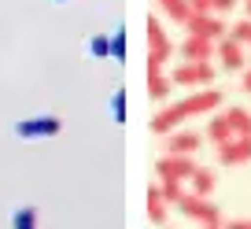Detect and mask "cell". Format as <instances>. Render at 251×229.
Returning a JSON list of instances; mask_svg holds the SVG:
<instances>
[{"label":"cell","instance_id":"cell-1","mask_svg":"<svg viewBox=\"0 0 251 229\" xmlns=\"http://www.w3.org/2000/svg\"><path fill=\"white\" fill-rule=\"evenodd\" d=\"M222 100H226V93H222V89H211V85H207V89H192L185 100L163 103V107L155 111V119H151V133H155V137H166V133H174L185 119L214 115V111L222 107Z\"/></svg>","mask_w":251,"mask_h":229},{"label":"cell","instance_id":"cell-2","mask_svg":"<svg viewBox=\"0 0 251 229\" xmlns=\"http://www.w3.org/2000/svg\"><path fill=\"white\" fill-rule=\"evenodd\" d=\"M174 55V45H170V33L163 30L155 15H148V78L163 74V63Z\"/></svg>","mask_w":251,"mask_h":229},{"label":"cell","instance_id":"cell-3","mask_svg":"<svg viewBox=\"0 0 251 229\" xmlns=\"http://www.w3.org/2000/svg\"><path fill=\"white\" fill-rule=\"evenodd\" d=\"M177 211L185 214V218L200 222V226H218L222 222V211H218V204H211V196H196V192H188V189H185V196L177 200Z\"/></svg>","mask_w":251,"mask_h":229},{"label":"cell","instance_id":"cell-4","mask_svg":"<svg viewBox=\"0 0 251 229\" xmlns=\"http://www.w3.org/2000/svg\"><path fill=\"white\" fill-rule=\"evenodd\" d=\"M174 85H185V89H207L214 85V67L211 63H192V59H181L170 74Z\"/></svg>","mask_w":251,"mask_h":229},{"label":"cell","instance_id":"cell-5","mask_svg":"<svg viewBox=\"0 0 251 229\" xmlns=\"http://www.w3.org/2000/svg\"><path fill=\"white\" fill-rule=\"evenodd\" d=\"M63 129L59 115H30V119L15 122V137L23 141H37V137H55Z\"/></svg>","mask_w":251,"mask_h":229},{"label":"cell","instance_id":"cell-6","mask_svg":"<svg viewBox=\"0 0 251 229\" xmlns=\"http://www.w3.org/2000/svg\"><path fill=\"white\" fill-rule=\"evenodd\" d=\"M214 59H218L222 71L236 74V71H244V67H248V48H244L240 41H233V37H222L218 45H214Z\"/></svg>","mask_w":251,"mask_h":229},{"label":"cell","instance_id":"cell-7","mask_svg":"<svg viewBox=\"0 0 251 229\" xmlns=\"http://www.w3.org/2000/svg\"><path fill=\"white\" fill-rule=\"evenodd\" d=\"M192 170H196L192 155H170V152H166V155L155 163L159 181H188V174H192Z\"/></svg>","mask_w":251,"mask_h":229},{"label":"cell","instance_id":"cell-8","mask_svg":"<svg viewBox=\"0 0 251 229\" xmlns=\"http://www.w3.org/2000/svg\"><path fill=\"white\" fill-rule=\"evenodd\" d=\"M226 30H229V26L222 23V15H214V11H207V15H192L185 23V33H196V37H207V41H222Z\"/></svg>","mask_w":251,"mask_h":229},{"label":"cell","instance_id":"cell-9","mask_svg":"<svg viewBox=\"0 0 251 229\" xmlns=\"http://www.w3.org/2000/svg\"><path fill=\"white\" fill-rule=\"evenodd\" d=\"M218 163L222 166L251 163V137H229L226 144H218Z\"/></svg>","mask_w":251,"mask_h":229},{"label":"cell","instance_id":"cell-10","mask_svg":"<svg viewBox=\"0 0 251 229\" xmlns=\"http://www.w3.org/2000/svg\"><path fill=\"white\" fill-rule=\"evenodd\" d=\"M214 45L218 41H207V37H196V33H185V41H181V59H192V63H211L214 59Z\"/></svg>","mask_w":251,"mask_h":229},{"label":"cell","instance_id":"cell-11","mask_svg":"<svg viewBox=\"0 0 251 229\" xmlns=\"http://www.w3.org/2000/svg\"><path fill=\"white\" fill-rule=\"evenodd\" d=\"M200 144H203V137L192 133V129H174V133H166V152H170V155H192V152H200Z\"/></svg>","mask_w":251,"mask_h":229},{"label":"cell","instance_id":"cell-12","mask_svg":"<svg viewBox=\"0 0 251 229\" xmlns=\"http://www.w3.org/2000/svg\"><path fill=\"white\" fill-rule=\"evenodd\" d=\"M214 185H218V174H214L211 166H196V170L188 174L185 189H188V192H196V196H211Z\"/></svg>","mask_w":251,"mask_h":229},{"label":"cell","instance_id":"cell-13","mask_svg":"<svg viewBox=\"0 0 251 229\" xmlns=\"http://www.w3.org/2000/svg\"><path fill=\"white\" fill-rule=\"evenodd\" d=\"M203 137L214 144V148H218V144H226L229 137H233V126H229L226 111H222V115H211V119H207V129H203Z\"/></svg>","mask_w":251,"mask_h":229},{"label":"cell","instance_id":"cell-14","mask_svg":"<svg viewBox=\"0 0 251 229\" xmlns=\"http://www.w3.org/2000/svg\"><path fill=\"white\" fill-rule=\"evenodd\" d=\"M148 218H151V226H166V218H170V204L163 200L159 185L148 189Z\"/></svg>","mask_w":251,"mask_h":229},{"label":"cell","instance_id":"cell-15","mask_svg":"<svg viewBox=\"0 0 251 229\" xmlns=\"http://www.w3.org/2000/svg\"><path fill=\"white\" fill-rule=\"evenodd\" d=\"M159 8H163V15L170 19V23H177V26H185L188 19L196 15V11H192V4H188V0H155Z\"/></svg>","mask_w":251,"mask_h":229},{"label":"cell","instance_id":"cell-16","mask_svg":"<svg viewBox=\"0 0 251 229\" xmlns=\"http://www.w3.org/2000/svg\"><path fill=\"white\" fill-rule=\"evenodd\" d=\"M226 119L229 126H233V137H251V111L248 107H226Z\"/></svg>","mask_w":251,"mask_h":229},{"label":"cell","instance_id":"cell-17","mask_svg":"<svg viewBox=\"0 0 251 229\" xmlns=\"http://www.w3.org/2000/svg\"><path fill=\"white\" fill-rule=\"evenodd\" d=\"M170 89H174V81L166 78V74H155V78H148V96L155 103H166L170 100Z\"/></svg>","mask_w":251,"mask_h":229},{"label":"cell","instance_id":"cell-18","mask_svg":"<svg viewBox=\"0 0 251 229\" xmlns=\"http://www.w3.org/2000/svg\"><path fill=\"white\" fill-rule=\"evenodd\" d=\"M85 52L93 55V59H111V37H107V33H96V37H89Z\"/></svg>","mask_w":251,"mask_h":229},{"label":"cell","instance_id":"cell-19","mask_svg":"<svg viewBox=\"0 0 251 229\" xmlns=\"http://www.w3.org/2000/svg\"><path fill=\"white\" fill-rule=\"evenodd\" d=\"M11 229H37V207H19L11 214Z\"/></svg>","mask_w":251,"mask_h":229},{"label":"cell","instance_id":"cell-20","mask_svg":"<svg viewBox=\"0 0 251 229\" xmlns=\"http://www.w3.org/2000/svg\"><path fill=\"white\" fill-rule=\"evenodd\" d=\"M226 37H233V41H240L244 48H251V19H240V23H233L226 30Z\"/></svg>","mask_w":251,"mask_h":229},{"label":"cell","instance_id":"cell-21","mask_svg":"<svg viewBox=\"0 0 251 229\" xmlns=\"http://www.w3.org/2000/svg\"><path fill=\"white\" fill-rule=\"evenodd\" d=\"M126 89H115V93H111V119L118 122V126H126Z\"/></svg>","mask_w":251,"mask_h":229},{"label":"cell","instance_id":"cell-22","mask_svg":"<svg viewBox=\"0 0 251 229\" xmlns=\"http://www.w3.org/2000/svg\"><path fill=\"white\" fill-rule=\"evenodd\" d=\"M159 192L170 207H177V200L185 196V181H159Z\"/></svg>","mask_w":251,"mask_h":229},{"label":"cell","instance_id":"cell-23","mask_svg":"<svg viewBox=\"0 0 251 229\" xmlns=\"http://www.w3.org/2000/svg\"><path fill=\"white\" fill-rule=\"evenodd\" d=\"M111 59H126V26L111 33Z\"/></svg>","mask_w":251,"mask_h":229},{"label":"cell","instance_id":"cell-24","mask_svg":"<svg viewBox=\"0 0 251 229\" xmlns=\"http://www.w3.org/2000/svg\"><path fill=\"white\" fill-rule=\"evenodd\" d=\"M236 11V0H214V15H229Z\"/></svg>","mask_w":251,"mask_h":229},{"label":"cell","instance_id":"cell-25","mask_svg":"<svg viewBox=\"0 0 251 229\" xmlns=\"http://www.w3.org/2000/svg\"><path fill=\"white\" fill-rule=\"evenodd\" d=\"M192 4V11L196 15H207V11H214V0H188Z\"/></svg>","mask_w":251,"mask_h":229},{"label":"cell","instance_id":"cell-26","mask_svg":"<svg viewBox=\"0 0 251 229\" xmlns=\"http://www.w3.org/2000/svg\"><path fill=\"white\" fill-rule=\"evenodd\" d=\"M240 93H244V96H251V63L240 71Z\"/></svg>","mask_w":251,"mask_h":229},{"label":"cell","instance_id":"cell-27","mask_svg":"<svg viewBox=\"0 0 251 229\" xmlns=\"http://www.w3.org/2000/svg\"><path fill=\"white\" fill-rule=\"evenodd\" d=\"M226 229H251V218H233L226 222Z\"/></svg>","mask_w":251,"mask_h":229},{"label":"cell","instance_id":"cell-28","mask_svg":"<svg viewBox=\"0 0 251 229\" xmlns=\"http://www.w3.org/2000/svg\"><path fill=\"white\" fill-rule=\"evenodd\" d=\"M244 15H248V19H251V0H244Z\"/></svg>","mask_w":251,"mask_h":229},{"label":"cell","instance_id":"cell-29","mask_svg":"<svg viewBox=\"0 0 251 229\" xmlns=\"http://www.w3.org/2000/svg\"><path fill=\"white\" fill-rule=\"evenodd\" d=\"M200 229H226V222H218V226H200Z\"/></svg>","mask_w":251,"mask_h":229},{"label":"cell","instance_id":"cell-30","mask_svg":"<svg viewBox=\"0 0 251 229\" xmlns=\"http://www.w3.org/2000/svg\"><path fill=\"white\" fill-rule=\"evenodd\" d=\"M248 63H251V48H248Z\"/></svg>","mask_w":251,"mask_h":229},{"label":"cell","instance_id":"cell-31","mask_svg":"<svg viewBox=\"0 0 251 229\" xmlns=\"http://www.w3.org/2000/svg\"><path fill=\"white\" fill-rule=\"evenodd\" d=\"M55 4H63V0H55Z\"/></svg>","mask_w":251,"mask_h":229}]
</instances>
